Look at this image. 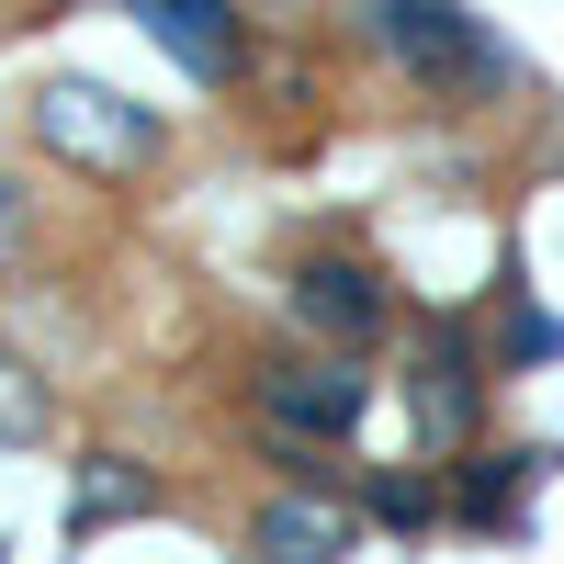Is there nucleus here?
Masks as SVG:
<instances>
[{"mask_svg": "<svg viewBox=\"0 0 564 564\" xmlns=\"http://www.w3.org/2000/svg\"><path fill=\"white\" fill-rule=\"evenodd\" d=\"M361 372L327 350V361H260V430L271 441H339L350 417H361Z\"/></svg>", "mask_w": 564, "mask_h": 564, "instance_id": "39448f33", "label": "nucleus"}, {"mask_svg": "<svg viewBox=\"0 0 564 564\" xmlns=\"http://www.w3.org/2000/svg\"><path fill=\"white\" fill-rule=\"evenodd\" d=\"M361 12H372V34H384V57L430 90V102H452V113H475V102H497V90L520 79L508 45L463 12V0H361Z\"/></svg>", "mask_w": 564, "mask_h": 564, "instance_id": "f257e3e1", "label": "nucleus"}, {"mask_svg": "<svg viewBox=\"0 0 564 564\" xmlns=\"http://www.w3.org/2000/svg\"><path fill=\"white\" fill-rule=\"evenodd\" d=\"M45 417H57V406H45V384H34V372H23L12 350H0V452L45 441Z\"/></svg>", "mask_w": 564, "mask_h": 564, "instance_id": "9d476101", "label": "nucleus"}, {"mask_svg": "<svg viewBox=\"0 0 564 564\" xmlns=\"http://www.w3.org/2000/svg\"><path fill=\"white\" fill-rule=\"evenodd\" d=\"M542 475V452H486V463H463V486H452V508L475 531H520V486Z\"/></svg>", "mask_w": 564, "mask_h": 564, "instance_id": "0eeeda50", "label": "nucleus"}, {"mask_svg": "<svg viewBox=\"0 0 564 564\" xmlns=\"http://www.w3.org/2000/svg\"><path fill=\"white\" fill-rule=\"evenodd\" d=\"M23 215H34V204L12 193V181H0V249H12V238H23Z\"/></svg>", "mask_w": 564, "mask_h": 564, "instance_id": "f8f14e48", "label": "nucleus"}, {"mask_svg": "<svg viewBox=\"0 0 564 564\" xmlns=\"http://www.w3.org/2000/svg\"><path fill=\"white\" fill-rule=\"evenodd\" d=\"M372 520H384V531H430L441 520V486L430 475H384V486H372Z\"/></svg>", "mask_w": 564, "mask_h": 564, "instance_id": "9b49d317", "label": "nucleus"}, {"mask_svg": "<svg viewBox=\"0 0 564 564\" xmlns=\"http://www.w3.org/2000/svg\"><path fill=\"white\" fill-rule=\"evenodd\" d=\"M23 113H34V148L90 170V181H135L159 159V113H135L124 90H102V79H45Z\"/></svg>", "mask_w": 564, "mask_h": 564, "instance_id": "f03ea898", "label": "nucleus"}, {"mask_svg": "<svg viewBox=\"0 0 564 564\" xmlns=\"http://www.w3.org/2000/svg\"><path fill=\"white\" fill-rule=\"evenodd\" d=\"M124 12H135V34H159L193 79H238V57H249L238 0H124Z\"/></svg>", "mask_w": 564, "mask_h": 564, "instance_id": "423d86ee", "label": "nucleus"}, {"mask_svg": "<svg viewBox=\"0 0 564 564\" xmlns=\"http://www.w3.org/2000/svg\"><path fill=\"white\" fill-rule=\"evenodd\" d=\"M475 406H486V361H475V339H463L452 316H430L417 350H406V417H417V441H463Z\"/></svg>", "mask_w": 564, "mask_h": 564, "instance_id": "20e7f679", "label": "nucleus"}, {"mask_svg": "<svg viewBox=\"0 0 564 564\" xmlns=\"http://www.w3.org/2000/svg\"><path fill=\"white\" fill-rule=\"evenodd\" d=\"M260 553H350V508L339 497H282V508H260Z\"/></svg>", "mask_w": 564, "mask_h": 564, "instance_id": "6e6552de", "label": "nucleus"}, {"mask_svg": "<svg viewBox=\"0 0 564 564\" xmlns=\"http://www.w3.org/2000/svg\"><path fill=\"white\" fill-rule=\"evenodd\" d=\"M124 508H159V486L135 475L124 452H90V475H79V508H68V531H102V520H124Z\"/></svg>", "mask_w": 564, "mask_h": 564, "instance_id": "1a4fd4ad", "label": "nucleus"}, {"mask_svg": "<svg viewBox=\"0 0 564 564\" xmlns=\"http://www.w3.org/2000/svg\"><path fill=\"white\" fill-rule=\"evenodd\" d=\"M294 316H305V339H327V350H372V339L395 327V294H384V271H372V260L327 249V260L294 271Z\"/></svg>", "mask_w": 564, "mask_h": 564, "instance_id": "7ed1b4c3", "label": "nucleus"}]
</instances>
